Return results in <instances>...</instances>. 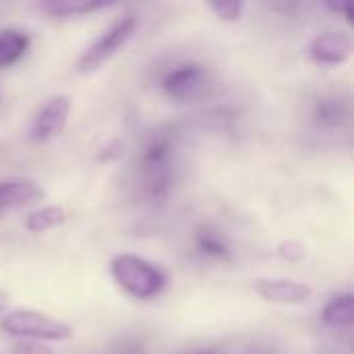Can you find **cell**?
<instances>
[{"instance_id":"obj_1","label":"cell","mask_w":354,"mask_h":354,"mask_svg":"<svg viewBox=\"0 0 354 354\" xmlns=\"http://www.w3.org/2000/svg\"><path fill=\"white\" fill-rule=\"evenodd\" d=\"M110 274L129 297L139 301L156 299L168 286V274L156 263L135 253H120L112 257Z\"/></svg>"},{"instance_id":"obj_2","label":"cell","mask_w":354,"mask_h":354,"mask_svg":"<svg viewBox=\"0 0 354 354\" xmlns=\"http://www.w3.org/2000/svg\"><path fill=\"white\" fill-rule=\"evenodd\" d=\"M0 332L17 340H31L41 344L66 342L73 338V328L66 322L35 309L6 311V315L0 317Z\"/></svg>"},{"instance_id":"obj_3","label":"cell","mask_w":354,"mask_h":354,"mask_svg":"<svg viewBox=\"0 0 354 354\" xmlns=\"http://www.w3.org/2000/svg\"><path fill=\"white\" fill-rule=\"evenodd\" d=\"M172 141L168 135H153L141 153V170L149 197H166L172 183Z\"/></svg>"},{"instance_id":"obj_4","label":"cell","mask_w":354,"mask_h":354,"mask_svg":"<svg viewBox=\"0 0 354 354\" xmlns=\"http://www.w3.org/2000/svg\"><path fill=\"white\" fill-rule=\"evenodd\" d=\"M135 29H137V17L135 15H124L118 21H114L77 58V71L79 73H91V71L100 68L133 37Z\"/></svg>"},{"instance_id":"obj_5","label":"cell","mask_w":354,"mask_h":354,"mask_svg":"<svg viewBox=\"0 0 354 354\" xmlns=\"http://www.w3.org/2000/svg\"><path fill=\"white\" fill-rule=\"evenodd\" d=\"M207 85V71L197 62H185L166 73L162 79V91L174 102H189L203 93Z\"/></svg>"},{"instance_id":"obj_6","label":"cell","mask_w":354,"mask_h":354,"mask_svg":"<svg viewBox=\"0 0 354 354\" xmlns=\"http://www.w3.org/2000/svg\"><path fill=\"white\" fill-rule=\"evenodd\" d=\"M73 102L68 95H52L35 114L31 129H29V139L33 143H46L54 137H58L68 120Z\"/></svg>"},{"instance_id":"obj_7","label":"cell","mask_w":354,"mask_h":354,"mask_svg":"<svg viewBox=\"0 0 354 354\" xmlns=\"http://www.w3.org/2000/svg\"><path fill=\"white\" fill-rule=\"evenodd\" d=\"M255 292L272 305H305L313 299V286L288 278H259Z\"/></svg>"},{"instance_id":"obj_8","label":"cell","mask_w":354,"mask_h":354,"mask_svg":"<svg viewBox=\"0 0 354 354\" xmlns=\"http://www.w3.org/2000/svg\"><path fill=\"white\" fill-rule=\"evenodd\" d=\"M309 54L317 64L340 66L353 56V39L344 31H324L311 41Z\"/></svg>"},{"instance_id":"obj_9","label":"cell","mask_w":354,"mask_h":354,"mask_svg":"<svg viewBox=\"0 0 354 354\" xmlns=\"http://www.w3.org/2000/svg\"><path fill=\"white\" fill-rule=\"evenodd\" d=\"M46 197L44 187L33 180H6L0 183V212L17 209L37 203Z\"/></svg>"},{"instance_id":"obj_10","label":"cell","mask_w":354,"mask_h":354,"mask_svg":"<svg viewBox=\"0 0 354 354\" xmlns=\"http://www.w3.org/2000/svg\"><path fill=\"white\" fill-rule=\"evenodd\" d=\"M31 37L25 29L4 27L0 29V71L15 66L29 50Z\"/></svg>"},{"instance_id":"obj_11","label":"cell","mask_w":354,"mask_h":354,"mask_svg":"<svg viewBox=\"0 0 354 354\" xmlns=\"http://www.w3.org/2000/svg\"><path fill=\"white\" fill-rule=\"evenodd\" d=\"M322 319L326 326L336 330H348L354 324V299L351 292H342L330 299V303L324 307Z\"/></svg>"},{"instance_id":"obj_12","label":"cell","mask_w":354,"mask_h":354,"mask_svg":"<svg viewBox=\"0 0 354 354\" xmlns=\"http://www.w3.org/2000/svg\"><path fill=\"white\" fill-rule=\"evenodd\" d=\"M106 6H108L106 2H93V0H46L37 4V8H41L50 17H62V19L91 15Z\"/></svg>"},{"instance_id":"obj_13","label":"cell","mask_w":354,"mask_h":354,"mask_svg":"<svg viewBox=\"0 0 354 354\" xmlns=\"http://www.w3.org/2000/svg\"><path fill=\"white\" fill-rule=\"evenodd\" d=\"M195 249L199 255L214 261H232V249L226 239L216 230H201L195 236Z\"/></svg>"},{"instance_id":"obj_14","label":"cell","mask_w":354,"mask_h":354,"mask_svg":"<svg viewBox=\"0 0 354 354\" xmlns=\"http://www.w3.org/2000/svg\"><path fill=\"white\" fill-rule=\"evenodd\" d=\"M64 220H66V212L62 205H46V207L31 212L25 218V228L33 234H39V232H48L52 228L62 226Z\"/></svg>"},{"instance_id":"obj_15","label":"cell","mask_w":354,"mask_h":354,"mask_svg":"<svg viewBox=\"0 0 354 354\" xmlns=\"http://www.w3.org/2000/svg\"><path fill=\"white\" fill-rule=\"evenodd\" d=\"M342 118H344V110L340 102L324 100L315 106V120L324 127H336L342 122Z\"/></svg>"},{"instance_id":"obj_16","label":"cell","mask_w":354,"mask_h":354,"mask_svg":"<svg viewBox=\"0 0 354 354\" xmlns=\"http://www.w3.org/2000/svg\"><path fill=\"white\" fill-rule=\"evenodd\" d=\"M209 8L214 10V15L220 19V21H226V23H236L243 15V8L245 4L239 2V0H224V2H209Z\"/></svg>"},{"instance_id":"obj_17","label":"cell","mask_w":354,"mask_h":354,"mask_svg":"<svg viewBox=\"0 0 354 354\" xmlns=\"http://www.w3.org/2000/svg\"><path fill=\"white\" fill-rule=\"evenodd\" d=\"M124 153V143L120 139H110L106 145L97 149V162H114Z\"/></svg>"},{"instance_id":"obj_18","label":"cell","mask_w":354,"mask_h":354,"mask_svg":"<svg viewBox=\"0 0 354 354\" xmlns=\"http://www.w3.org/2000/svg\"><path fill=\"white\" fill-rule=\"evenodd\" d=\"M278 255L284 259V261H290V263H297L305 257V247L299 243V241H284L280 247H278Z\"/></svg>"},{"instance_id":"obj_19","label":"cell","mask_w":354,"mask_h":354,"mask_svg":"<svg viewBox=\"0 0 354 354\" xmlns=\"http://www.w3.org/2000/svg\"><path fill=\"white\" fill-rule=\"evenodd\" d=\"M12 354H56L52 348H48L41 342H31V340H17L10 346Z\"/></svg>"},{"instance_id":"obj_20","label":"cell","mask_w":354,"mask_h":354,"mask_svg":"<svg viewBox=\"0 0 354 354\" xmlns=\"http://www.w3.org/2000/svg\"><path fill=\"white\" fill-rule=\"evenodd\" d=\"M326 6H328L330 10L338 12V15H344V19H346L348 23H353V2H346V0H342V2H332V0H328Z\"/></svg>"},{"instance_id":"obj_21","label":"cell","mask_w":354,"mask_h":354,"mask_svg":"<svg viewBox=\"0 0 354 354\" xmlns=\"http://www.w3.org/2000/svg\"><path fill=\"white\" fill-rule=\"evenodd\" d=\"M8 303H10V297H8V292L0 290V315H2V313H6V309H8Z\"/></svg>"},{"instance_id":"obj_22","label":"cell","mask_w":354,"mask_h":354,"mask_svg":"<svg viewBox=\"0 0 354 354\" xmlns=\"http://www.w3.org/2000/svg\"><path fill=\"white\" fill-rule=\"evenodd\" d=\"M195 354H216V353H195Z\"/></svg>"}]
</instances>
